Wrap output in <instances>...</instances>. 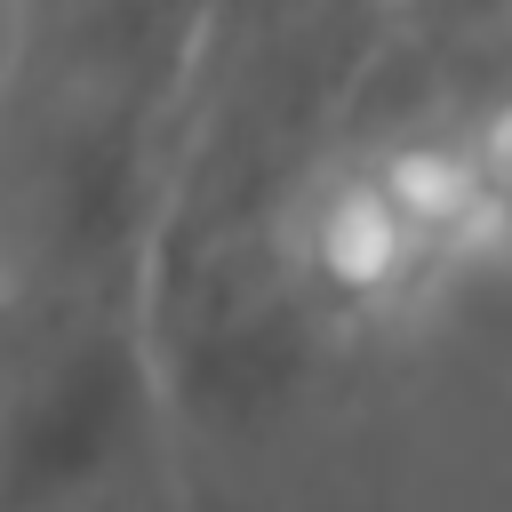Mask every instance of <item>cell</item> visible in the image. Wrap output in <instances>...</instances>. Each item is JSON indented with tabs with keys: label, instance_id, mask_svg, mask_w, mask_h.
<instances>
[{
	"label": "cell",
	"instance_id": "obj_1",
	"mask_svg": "<svg viewBox=\"0 0 512 512\" xmlns=\"http://www.w3.org/2000/svg\"><path fill=\"white\" fill-rule=\"evenodd\" d=\"M488 256L464 160L448 128H368L352 136L320 184L296 200L280 240V280L320 336V352H352L424 312L456 264Z\"/></svg>",
	"mask_w": 512,
	"mask_h": 512
},
{
	"label": "cell",
	"instance_id": "obj_2",
	"mask_svg": "<svg viewBox=\"0 0 512 512\" xmlns=\"http://www.w3.org/2000/svg\"><path fill=\"white\" fill-rule=\"evenodd\" d=\"M512 80V0H400L392 48L368 80L360 128H408V120H448L480 88Z\"/></svg>",
	"mask_w": 512,
	"mask_h": 512
},
{
	"label": "cell",
	"instance_id": "obj_3",
	"mask_svg": "<svg viewBox=\"0 0 512 512\" xmlns=\"http://www.w3.org/2000/svg\"><path fill=\"white\" fill-rule=\"evenodd\" d=\"M408 128H416V120H408ZM432 128H448V144H456V160H464L480 240L512 256V80L480 88L472 104H456V112L432 120Z\"/></svg>",
	"mask_w": 512,
	"mask_h": 512
}]
</instances>
